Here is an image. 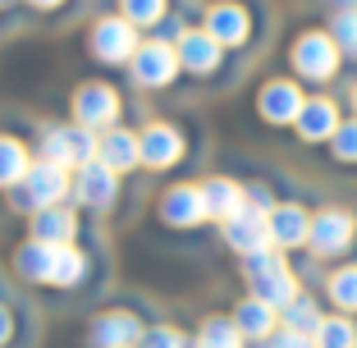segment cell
I'll use <instances>...</instances> for the list:
<instances>
[{"instance_id":"f1b7e54d","label":"cell","mask_w":357,"mask_h":348,"mask_svg":"<svg viewBox=\"0 0 357 348\" xmlns=\"http://www.w3.org/2000/svg\"><path fill=\"white\" fill-rule=\"evenodd\" d=\"M160 14H165V0H124V19L133 23H142V28H147V23H156Z\"/></svg>"},{"instance_id":"277c9868","label":"cell","mask_w":357,"mask_h":348,"mask_svg":"<svg viewBox=\"0 0 357 348\" xmlns=\"http://www.w3.org/2000/svg\"><path fill=\"white\" fill-rule=\"evenodd\" d=\"M174 69H178V51L165 42H147L133 51V78L142 87H165L174 78Z\"/></svg>"},{"instance_id":"f546056e","label":"cell","mask_w":357,"mask_h":348,"mask_svg":"<svg viewBox=\"0 0 357 348\" xmlns=\"http://www.w3.org/2000/svg\"><path fill=\"white\" fill-rule=\"evenodd\" d=\"M330 298L339 307H357V266H348V271H339L330 280Z\"/></svg>"},{"instance_id":"f35d334b","label":"cell","mask_w":357,"mask_h":348,"mask_svg":"<svg viewBox=\"0 0 357 348\" xmlns=\"http://www.w3.org/2000/svg\"><path fill=\"white\" fill-rule=\"evenodd\" d=\"M353 348H357V344H353Z\"/></svg>"},{"instance_id":"ac0fdd59","label":"cell","mask_w":357,"mask_h":348,"mask_svg":"<svg viewBox=\"0 0 357 348\" xmlns=\"http://www.w3.org/2000/svg\"><path fill=\"white\" fill-rule=\"evenodd\" d=\"M202 202H206V215H215V220H234V215L243 211V188L229 179H211L202 183Z\"/></svg>"},{"instance_id":"d4e9b609","label":"cell","mask_w":357,"mask_h":348,"mask_svg":"<svg viewBox=\"0 0 357 348\" xmlns=\"http://www.w3.org/2000/svg\"><path fill=\"white\" fill-rule=\"evenodd\" d=\"M87 271L83 252H74V248H55V275H51V285H78Z\"/></svg>"},{"instance_id":"9c48e42d","label":"cell","mask_w":357,"mask_h":348,"mask_svg":"<svg viewBox=\"0 0 357 348\" xmlns=\"http://www.w3.org/2000/svg\"><path fill=\"white\" fill-rule=\"evenodd\" d=\"M74 106H78V124L83 128H105V124H115V115H119V96H115V87H105V83H87Z\"/></svg>"},{"instance_id":"cb8c5ba5","label":"cell","mask_w":357,"mask_h":348,"mask_svg":"<svg viewBox=\"0 0 357 348\" xmlns=\"http://www.w3.org/2000/svg\"><path fill=\"white\" fill-rule=\"evenodd\" d=\"M28 174V151L14 137H0V188H14Z\"/></svg>"},{"instance_id":"7402d4cb","label":"cell","mask_w":357,"mask_h":348,"mask_svg":"<svg viewBox=\"0 0 357 348\" xmlns=\"http://www.w3.org/2000/svg\"><path fill=\"white\" fill-rule=\"evenodd\" d=\"M74 215L60 211V206H46L42 215H37V225H32V234H37V243H51V248H69V239H74Z\"/></svg>"},{"instance_id":"52a82bcc","label":"cell","mask_w":357,"mask_h":348,"mask_svg":"<svg viewBox=\"0 0 357 348\" xmlns=\"http://www.w3.org/2000/svg\"><path fill=\"white\" fill-rule=\"evenodd\" d=\"M353 234H357V225H353L348 211H321V215H312V234H307V243H312L316 252L335 257V252H344L348 243H353Z\"/></svg>"},{"instance_id":"9a60e30c","label":"cell","mask_w":357,"mask_h":348,"mask_svg":"<svg viewBox=\"0 0 357 348\" xmlns=\"http://www.w3.org/2000/svg\"><path fill=\"white\" fill-rule=\"evenodd\" d=\"M312 234V215L303 206H275L271 211V243L275 248H298Z\"/></svg>"},{"instance_id":"1f68e13d","label":"cell","mask_w":357,"mask_h":348,"mask_svg":"<svg viewBox=\"0 0 357 348\" xmlns=\"http://www.w3.org/2000/svg\"><path fill=\"white\" fill-rule=\"evenodd\" d=\"M335 156L339 160H357V124H339L335 128Z\"/></svg>"},{"instance_id":"83f0119b","label":"cell","mask_w":357,"mask_h":348,"mask_svg":"<svg viewBox=\"0 0 357 348\" xmlns=\"http://www.w3.org/2000/svg\"><path fill=\"white\" fill-rule=\"evenodd\" d=\"M202 348H243V335L234 321H206L202 326Z\"/></svg>"},{"instance_id":"4316f807","label":"cell","mask_w":357,"mask_h":348,"mask_svg":"<svg viewBox=\"0 0 357 348\" xmlns=\"http://www.w3.org/2000/svg\"><path fill=\"white\" fill-rule=\"evenodd\" d=\"M284 326L298 330V335H312V330L321 326V312H316V303H307V298H294V303L284 307Z\"/></svg>"},{"instance_id":"603a6c76","label":"cell","mask_w":357,"mask_h":348,"mask_svg":"<svg viewBox=\"0 0 357 348\" xmlns=\"http://www.w3.org/2000/svg\"><path fill=\"white\" fill-rule=\"evenodd\" d=\"M234 326H238V335L266 339V335L275 330V307L266 303V298H248V303L238 307V317H234Z\"/></svg>"},{"instance_id":"ffe728a7","label":"cell","mask_w":357,"mask_h":348,"mask_svg":"<svg viewBox=\"0 0 357 348\" xmlns=\"http://www.w3.org/2000/svg\"><path fill=\"white\" fill-rule=\"evenodd\" d=\"M339 128V115L330 101H303V115H298V133L307 142H321V137H335Z\"/></svg>"},{"instance_id":"7c38bea8","label":"cell","mask_w":357,"mask_h":348,"mask_svg":"<svg viewBox=\"0 0 357 348\" xmlns=\"http://www.w3.org/2000/svg\"><path fill=\"white\" fill-rule=\"evenodd\" d=\"M74 188H78V197H83L87 206H110L115 192H119V183H115V169H105L101 160H92V165L78 169Z\"/></svg>"},{"instance_id":"6da1fadb","label":"cell","mask_w":357,"mask_h":348,"mask_svg":"<svg viewBox=\"0 0 357 348\" xmlns=\"http://www.w3.org/2000/svg\"><path fill=\"white\" fill-rule=\"evenodd\" d=\"M243 275L252 280L257 298H266L271 307H289L298 298V280L289 275V266H284L280 252H252V257H243Z\"/></svg>"},{"instance_id":"e575fe53","label":"cell","mask_w":357,"mask_h":348,"mask_svg":"<svg viewBox=\"0 0 357 348\" xmlns=\"http://www.w3.org/2000/svg\"><path fill=\"white\" fill-rule=\"evenodd\" d=\"M5 339H10V312L0 307V344H5Z\"/></svg>"},{"instance_id":"44dd1931","label":"cell","mask_w":357,"mask_h":348,"mask_svg":"<svg viewBox=\"0 0 357 348\" xmlns=\"http://www.w3.org/2000/svg\"><path fill=\"white\" fill-rule=\"evenodd\" d=\"M14 266H19V275H28V280H42V285H51L55 275V248L51 243H23L19 257H14Z\"/></svg>"},{"instance_id":"4dcf8cb0","label":"cell","mask_w":357,"mask_h":348,"mask_svg":"<svg viewBox=\"0 0 357 348\" xmlns=\"http://www.w3.org/2000/svg\"><path fill=\"white\" fill-rule=\"evenodd\" d=\"M335 46L339 51H353L357 55V10H344L335 19Z\"/></svg>"},{"instance_id":"d590c367","label":"cell","mask_w":357,"mask_h":348,"mask_svg":"<svg viewBox=\"0 0 357 348\" xmlns=\"http://www.w3.org/2000/svg\"><path fill=\"white\" fill-rule=\"evenodd\" d=\"M28 5H42V10H51V5H60V0H28Z\"/></svg>"},{"instance_id":"8992f818","label":"cell","mask_w":357,"mask_h":348,"mask_svg":"<svg viewBox=\"0 0 357 348\" xmlns=\"http://www.w3.org/2000/svg\"><path fill=\"white\" fill-rule=\"evenodd\" d=\"M294 64L303 69L307 78H330L339 69V46H335V37H326V32H307L303 42L294 46Z\"/></svg>"},{"instance_id":"4fadbf2b","label":"cell","mask_w":357,"mask_h":348,"mask_svg":"<svg viewBox=\"0 0 357 348\" xmlns=\"http://www.w3.org/2000/svg\"><path fill=\"white\" fill-rule=\"evenodd\" d=\"M96 160H101L105 169H133L137 160H142V142H137L133 133H124V128H110V133L96 142Z\"/></svg>"},{"instance_id":"ba28073f","label":"cell","mask_w":357,"mask_h":348,"mask_svg":"<svg viewBox=\"0 0 357 348\" xmlns=\"http://www.w3.org/2000/svg\"><path fill=\"white\" fill-rule=\"evenodd\" d=\"M92 51L101 55V60H110V64L133 60V51H137V32H133V23H128V19H105V23H96V32H92Z\"/></svg>"},{"instance_id":"2e32d148","label":"cell","mask_w":357,"mask_h":348,"mask_svg":"<svg viewBox=\"0 0 357 348\" xmlns=\"http://www.w3.org/2000/svg\"><path fill=\"white\" fill-rule=\"evenodd\" d=\"M137 142H142V160H147V165H156V169L174 165L178 151H183V142H178V133L169 124H151L147 133L137 137Z\"/></svg>"},{"instance_id":"836d02e7","label":"cell","mask_w":357,"mask_h":348,"mask_svg":"<svg viewBox=\"0 0 357 348\" xmlns=\"http://www.w3.org/2000/svg\"><path fill=\"white\" fill-rule=\"evenodd\" d=\"M275 348H316L312 335H298V330H284L280 339H275Z\"/></svg>"},{"instance_id":"7a4b0ae2","label":"cell","mask_w":357,"mask_h":348,"mask_svg":"<svg viewBox=\"0 0 357 348\" xmlns=\"http://www.w3.org/2000/svg\"><path fill=\"white\" fill-rule=\"evenodd\" d=\"M42 160L46 165H92L96 160V137L87 133V128H51L42 142Z\"/></svg>"},{"instance_id":"d6986e66","label":"cell","mask_w":357,"mask_h":348,"mask_svg":"<svg viewBox=\"0 0 357 348\" xmlns=\"http://www.w3.org/2000/svg\"><path fill=\"white\" fill-rule=\"evenodd\" d=\"M206 32L220 46H234V42L248 37V14H243L238 5H215V10L206 14Z\"/></svg>"},{"instance_id":"5bb4252c","label":"cell","mask_w":357,"mask_h":348,"mask_svg":"<svg viewBox=\"0 0 357 348\" xmlns=\"http://www.w3.org/2000/svg\"><path fill=\"white\" fill-rule=\"evenodd\" d=\"M160 215H165L169 225H202L206 220V202H202V188H169L165 197H160Z\"/></svg>"},{"instance_id":"74e56055","label":"cell","mask_w":357,"mask_h":348,"mask_svg":"<svg viewBox=\"0 0 357 348\" xmlns=\"http://www.w3.org/2000/svg\"><path fill=\"white\" fill-rule=\"evenodd\" d=\"M353 101H357V92H353Z\"/></svg>"},{"instance_id":"484cf974","label":"cell","mask_w":357,"mask_h":348,"mask_svg":"<svg viewBox=\"0 0 357 348\" xmlns=\"http://www.w3.org/2000/svg\"><path fill=\"white\" fill-rule=\"evenodd\" d=\"M357 344V330L348 326V321H321L316 326V348H353Z\"/></svg>"},{"instance_id":"5b68a950","label":"cell","mask_w":357,"mask_h":348,"mask_svg":"<svg viewBox=\"0 0 357 348\" xmlns=\"http://www.w3.org/2000/svg\"><path fill=\"white\" fill-rule=\"evenodd\" d=\"M225 239H229V248H238V252H248V257L266 252V248H275L271 243V215L243 206L234 220H225Z\"/></svg>"},{"instance_id":"8d00e7d4","label":"cell","mask_w":357,"mask_h":348,"mask_svg":"<svg viewBox=\"0 0 357 348\" xmlns=\"http://www.w3.org/2000/svg\"><path fill=\"white\" fill-rule=\"evenodd\" d=\"M344 5H357V0H344Z\"/></svg>"},{"instance_id":"e0dca14e","label":"cell","mask_w":357,"mask_h":348,"mask_svg":"<svg viewBox=\"0 0 357 348\" xmlns=\"http://www.w3.org/2000/svg\"><path fill=\"white\" fill-rule=\"evenodd\" d=\"M261 115L271 119V124H289V119L303 115V92H298L294 83H271L261 92Z\"/></svg>"},{"instance_id":"d6a6232c","label":"cell","mask_w":357,"mask_h":348,"mask_svg":"<svg viewBox=\"0 0 357 348\" xmlns=\"http://www.w3.org/2000/svg\"><path fill=\"white\" fill-rule=\"evenodd\" d=\"M142 348H183V335L169 330V326H156V330L142 335Z\"/></svg>"},{"instance_id":"30bf717a","label":"cell","mask_w":357,"mask_h":348,"mask_svg":"<svg viewBox=\"0 0 357 348\" xmlns=\"http://www.w3.org/2000/svg\"><path fill=\"white\" fill-rule=\"evenodd\" d=\"M87 339H92V348H133L137 339H142V326H137V317H128V312H110V317L92 321Z\"/></svg>"},{"instance_id":"3957f363","label":"cell","mask_w":357,"mask_h":348,"mask_svg":"<svg viewBox=\"0 0 357 348\" xmlns=\"http://www.w3.org/2000/svg\"><path fill=\"white\" fill-rule=\"evenodd\" d=\"M69 192V169L60 165H32L28 174H23V188H19V202L23 206H37V211H46V206H55V202Z\"/></svg>"},{"instance_id":"8fae6325","label":"cell","mask_w":357,"mask_h":348,"mask_svg":"<svg viewBox=\"0 0 357 348\" xmlns=\"http://www.w3.org/2000/svg\"><path fill=\"white\" fill-rule=\"evenodd\" d=\"M178 64L192 69V74H211L220 64V42L211 32H183L178 37Z\"/></svg>"}]
</instances>
